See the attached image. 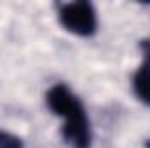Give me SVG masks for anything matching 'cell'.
<instances>
[{
    "label": "cell",
    "mask_w": 150,
    "mask_h": 148,
    "mask_svg": "<svg viewBox=\"0 0 150 148\" xmlns=\"http://www.w3.org/2000/svg\"><path fill=\"white\" fill-rule=\"evenodd\" d=\"M45 101L54 115L65 117V125L61 129L63 141L70 148H91V124L82 101L74 92L65 84H56L47 91Z\"/></svg>",
    "instance_id": "6da1fadb"
},
{
    "label": "cell",
    "mask_w": 150,
    "mask_h": 148,
    "mask_svg": "<svg viewBox=\"0 0 150 148\" xmlns=\"http://www.w3.org/2000/svg\"><path fill=\"white\" fill-rule=\"evenodd\" d=\"M59 25L72 35L89 38L98 32L96 9L87 0H75L61 4L58 9Z\"/></svg>",
    "instance_id": "7a4b0ae2"
},
{
    "label": "cell",
    "mask_w": 150,
    "mask_h": 148,
    "mask_svg": "<svg viewBox=\"0 0 150 148\" xmlns=\"http://www.w3.org/2000/svg\"><path fill=\"white\" fill-rule=\"evenodd\" d=\"M133 91L143 105L150 106V68L147 65H142L133 75Z\"/></svg>",
    "instance_id": "3957f363"
},
{
    "label": "cell",
    "mask_w": 150,
    "mask_h": 148,
    "mask_svg": "<svg viewBox=\"0 0 150 148\" xmlns=\"http://www.w3.org/2000/svg\"><path fill=\"white\" fill-rule=\"evenodd\" d=\"M0 148H25L23 140L9 131H0Z\"/></svg>",
    "instance_id": "277c9868"
},
{
    "label": "cell",
    "mask_w": 150,
    "mask_h": 148,
    "mask_svg": "<svg viewBox=\"0 0 150 148\" xmlns=\"http://www.w3.org/2000/svg\"><path fill=\"white\" fill-rule=\"evenodd\" d=\"M140 51H142V54H143V65H147L150 68V38H143V40H140Z\"/></svg>",
    "instance_id": "5b68a950"
}]
</instances>
